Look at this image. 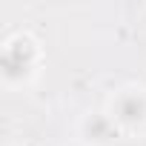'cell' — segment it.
<instances>
[{"mask_svg":"<svg viewBox=\"0 0 146 146\" xmlns=\"http://www.w3.org/2000/svg\"><path fill=\"white\" fill-rule=\"evenodd\" d=\"M109 117L120 129V135H140L146 132V86L143 83H123L117 86L106 106Z\"/></svg>","mask_w":146,"mask_h":146,"instance_id":"obj_2","label":"cell"},{"mask_svg":"<svg viewBox=\"0 0 146 146\" xmlns=\"http://www.w3.org/2000/svg\"><path fill=\"white\" fill-rule=\"evenodd\" d=\"M12 146H35V143H29V140H23V143H12Z\"/></svg>","mask_w":146,"mask_h":146,"instance_id":"obj_4","label":"cell"},{"mask_svg":"<svg viewBox=\"0 0 146 146\" xmlns=\"http://www.w3.org/2000/svg\"><path fill=\"white\" fill-rule=\"evenodd\" d=\"M120 137L123 135H120V129L115 126V120L109 117L106 109H89L78 120V140L86 143V146H112Z\"/></svg>","mask_w":146,"mask_h":146,"instance_id":"obj_3","label":"cell"},{"mask_svg":"<svg viewBox=\"0 0 146 146\" xmlns=\"http://www.w3.org/2000/svg\"><path fill=\"white\" fill-rule=\"evenodd\" d=\"M69 146H86V143H80V140H75V143H69Z\"/></svg>","mask_w":146,"mask_h":146,"instance_id":"obj_5","label":"cell"},{"mask_svg":"<svg viewBox=\"0 0 146 146\" xmlns=\"http://www.w3.org/2000/svg\"><path fill=\"white\" fill-rule=\"evenodd\" d=\"M40 66H43V46L32 32L17 29L3 40V46H0V78H3L6 89L29 86L40 75Z\"/></svg>","mask_w":146,"mask_h":146,"instance_id":"obj_1","label":"cell"}]
</instances>
